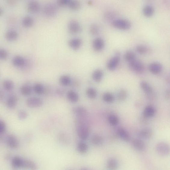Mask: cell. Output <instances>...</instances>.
<instances>
[{
	"label": "cell",
	"mask_w": 170,
	"mask_h": 170,
	"mask_svg": "<svg viewBox=\"0 0 170 170\" xmlns=\"http://www.w3.org/2000/svg\"><path fill=\"white\" fill-rule=\"evenodd\" d=\"M76 123V131L79 138L83 140L88 139L89 131L87 125L83 119H78Z\"/></svg>",
	"instance_id": "obj_1"
},
{
	"label": "cell",
	"mask_w": 170,
	"mask_h": 170,
	"mask_svg": "<svg viewBox=\"0 0 170 170\" xmlns=\"http://www.w3.org/2000/svg\"><path fill=\"white\" fill-rule=\"evenodd\" d=\"M58 12L57 5L50 3L46 4L43 8V12L46 16L51 17L55 16Z\"/></svg>",
	"instance_id": "obj_2"
},
{
	"label": "cell",
	"mask_w": 170,
	"mask_h": 170,
	"mask_svg": "<svg viewBox=\"0 0 170 170\" xmlns=\"http://www.w3.org/2000/svg\"><path fill=\"white\" fill-rule=\"evenodd\" d=\"M156 150L158 154L162 156H168L170 153L169 145L165 142H159L156 146Z\"/></svg>",
	"instance_id": "obj_3"
},
{
	"label": "cell",
	"mask_w": 170,
	"mask_h": 170,
	"mask_svg": "<svg viewBox=\"0 0 170 170\" xmlns=\"http://www.w3.org/2000/svg\"><path fill=\"white\" fill-rule=\"evenodd\" d=\"M112 25L116 28L126 30L131 28V23L127 20L119 19L114 20L112 22Z\"/></svg>",
	"instance_id": "obj_4"
},
{
	"label": "cell",
	"mask_w": 170,
	"mask_h": 170,
	"mask_svg": "<svg viewBox=\"0 0 170 170\" xmlns=\"http://www.w3.org/2000/svg\"><path fill=\"white\" fill-rule=\"evenodd\" d=\"M26 103L29 107L37 108L41 107L43 104V100L40 98L32 97L26 100Z\"/></svg>",
	"instance_id": "obj_5"
},
{
	"label": "cell",
	"mask_w": 170,
	"mask_h": 170,
	"mask_svg": "<svg viewBox=\"0 0 170 170\" xmlns=\"http://www.w3.org/2000/svg\"><path fill=\"white\" fill-rule=\"evenodd\" d=\"M69 32L71 34L76 35L81 32L82 28L79 23L75 20H72L68 25Z\"/></svg>",
	"instance_id": "obj_6"
},
{
	"label": "cell",
	"mask_w": 170,
	"mask_h": 170,
	"mask_svg": "<svg viewBox=\"0 0 170 170\" xmlns=\"http://www.w3.org/2000/svg\"><path fill=\"white\" fill-rule=\"evenodd\" d=\"M129 66L133 71L138 74L144 71V66L143 63L136 59L129 63Z\"/></svg>",
	"instance_id": "obj_7"
},
{
	"label": "cell",
	"mask_w": 170,
	"mask_h": 170,
	"mask_svg": "<svg viewBox=\"0 0 170 170\" xmlns=\"http://www.w3.org/2000/svg\"><path fill=\"white\" fill-rule=\"evenodd\" d=\"M7 143L9 147L11 149H17L19 146L18 140L14 135H10L7 138Z\"/></svg>",
	"instance_id": "obj_8"
},
{
	"label": "cell",
	"mask_w": 170,
	"mask_h": 170,
	"mask_svg": "<svg viewBox=\"0 0 170 170\" xmlns=\"http://www.w3.org/2000/svg\"><path fill=\"white\" fill-rule=\"evenodd\" d=\"M120 61L119 55H116L110 59L107 64V68L110 71L114 70L117 67Z\"/></svg>",
	"instance_id": "obj_9"
},
{
	"label": "cell",
	"mask_w": 170,
	"mask_h": 170,
	"mask_svg": "<svg viewBox=\"0 0 170 170\" xmlns=\"http://www.w3.org/2000/svg\"><path fill=\"white\" fill-rule=\"evenodd\" d=\"M118 136L126 142H129L131 140V137L129 132L125 128L119 127L116 130Z\"/></svg>",
	"instance_id": "obj_10"
},
{
	"label": "cell",
	"mask_w": 170,
	"mask_h": 170,
	"mask_svg": "<svg viewBox=\"0 0 170 170\" xmlns=\"http://www.w3.org/2000/svg\"><path fill=\"white\" fill-rule=\"evenodd\" d=\"M93 48L96 51H100L104 48L105 43L101 38L95 39L93 42Z\"/></svg>",
	"instance_id": "obj_11"
},
{
	"label": "cell",
	"mask_w": 170,
	"mask_h": 170,
	"mask_svg": "<svg viewBox=\"0 0 170 170\" xmlns=\"http://www.w3.org/2000/svg\"><path fill=\"white\" fill-rule=\"evenodd\" d=\"M149 71L154 75H157L162 71V66L160 63L154 62L151 63L149 66Z\"/></svg>",
	"instance_id": "obj_12"
},
{
	"label": "cell",
	"mask_w": 170,
	"mask_h": 170,
	"mask_svg": "<svg viewBox=\"0 0 170 170\" xmlns=\"http://www.w3.org/2000/svg\"><path fill=\"white\" fill-rule=\"evenodd\" d=\"M138 135L139 137L142 139H148L152 138L153 132L150 128H144L139 131Z\"/></svg>",
	"instance_id": "obj_13"
},
{
	"label": "cell",
	"mask_w": 170,
	"mask_h": 170,
	"mask_svg": "<svg viewBox=\"0 0 170 170\" xmlns=\"http://www.w3.org/2000/svg\"><path fill=\"white\" fill-rule=\"evenodd\" d=\"M82 44V41L80 39L74 38L70 40L69 45L70 47L74 50H78L81 48Z\"/></svg>",
	"instance_id": "obj_14"
},
{
	"label": "cell",
	"mask_w": 170,
	"mask_h": 170,
	"mask_svg": "<svg viewBox=\"0 0 170 170\" xmlns=\"http://www.w3.org/2000/svg\"><path fill=\"white\" fill-rule=\"evenodd\" d=\"M75 114L78 119H84L86 117L87 112L86 110L82 107H78L75 108L73 110Z\"/></svg>",
	"instance_id": "obj_15"
},
{
	"label": "cell",
	"mask_w": 170,
	"mask_h": 170,
	"mask_svg": "<svg viewBox=\"0 0 170 170\" xmlns=\"http://www.w3.org/2000/svg\"><path fill=\"white\" fill-rule=\"evenodd\" d=\"M18 101V98L16 96L14 95H11L7 100L6 106L9 109H14L17 104Z\"/></svg>",
	"instance_id": "obj_16"
},
{
	"label": "cell",
	"mask_w": 170,
	"mask_h": 170,
	"mask_svg": "<svg viewBox=\"0 0 170 170\" xmlns=\"http://www.w3.org/2000/svg\"><path fill=\"white\" fill-rule=\"evenodd\" d=\"M24 160V159L17 156L13 158L11 161V165L13 168L15 169L22 168Z\"/></svg>",
	"instance_id": "obj_17"
},
{
	"label": "cell",
	"mask_w": 170,
	"mask_h": 170,
	"mask_svg": "<svg viewBox=\"0 0 170 170\" xmlns=\"http://www.w3.org/2000/svg\"><path fill=\"white\" fill-rule=\"evenodd\" d=\"M133 147L138 151H144L146 146L145 143L142 140L139 139H134L132 141Z\"/></svg>",
	"instance_id": "obj_18"
},
{
	"label": "cell",
	"mask_w": 170,
	"mask_h": 170,
	"mask_svg": "<svg viewBox=\"0 0 170 170\" xmlns=\"http://www.w3.org/2000/svg\"><path fill=\"white\" fill-rule=\"evenodd\" d=\"M28 11L32 13H36L38 12L40 9V5L39 3L36 1L30 2L28 5Z\"/></svg>",
	"instance_id": "obj_19"
},
{
	"label": "cell",
	"mask_w": 170,
	"mask_h": 170,
	"mask_svg": "<svg viewBox=\"0 0 170 170\" xmlns=\"http://www.w3.org/2000/svg\"><path fill=\"white\" fill-rule=\"evenodd\" d=\"M12 63L16 67H21L26 64V60L22 56H16L13 59Z\"/></svg>",
	"instance_id": "obj_20"
},
{
	"label": "cell",
	"mask_w": 170,
	"mask_h": 170,
	"mask_svg": "<svg viewBox=\"0 0 170 170\" xmlns=\"http://www.w3.org/2000/svg\"><path fill=\"white\" fill-rule=\"evenodd\" d=\"M155 112V110L154 107L151 105H149L145 108L143 114L145 117L150 118L154 116Z\"/></svg>",
	"instance_id": "obj_21"
},
{
	"label": "cell",
	"mask_w": 170,
	"mask_h": 170,
	"mask_svg": "<svg viewBox=\"0 0 170 170\" xmlns=\"http://www.w3.org/2000/svg\"><path fill=\"white\" fill-rule=\"evenodd\" d=\"M104 76V72L101 69H97L93 72L92 78L93 80L96 82H100Z\"/></svg>",
	"instance_id": "obj_22"
},
{
	"label": "cell",
	"mask_w": 170,
	"mask_h": 170,
	"mask_svg": "<svg viewBox=\"0 0 170 170\" xmlns=\"http://www.w3.org/2000/svg\"><path fill=\"white\" fill-rule=\"evenodd\" d=\"M67 97L70 101L74 103L78 102L79 99L78 93L72 90H71L68 92Z\"/></svg>",
	"instance_id": "obj_23"
},
{
	"label": "cell",
	"mask_w": 170,
	"mask_h": 170,
	"mask_svg": "<svg viewBox=\"0 0 170 170\" xmlns=\"http://www.w3.org/2000/svg\"><path fill=\"white\" fill-rule=\"evenodd\" d=\"M18 37L17 33L13 30H10L6 33L5 38L8 41H15L17 39Z\"/></svg>",
	"instance_id": "obj_24"
},
{
	"label": "cell",
	"mask_w": 170,
	"mask_h": 170,
	"mask_svg": "<svg viewBox=\"0 0 170 170\" xmlns=\"http://www.w3.org/2000/svg\"><path fill=\"white\" fill-rule=\"evenodd\" d=\"M77 150L80 154H84L88 152V147L86 143L80 142L78 143L77 146Z\"/></svg>",
	"instance_id": "obj_25"
},
{
	"label": "cell",
	"mask_w": 170,
	"mask_h": 170,
	"mask_svg": "<svg viewBox=\"0 0 170 170\" xmlns=\"http://www.w3.org/2000/svg\"><path fill=\"white\" fill-rule=\"evenodd\" d=\"M104 139L102 137L98 134H96L93 136L91 139V142L92 144L96 146L102 145L104 142Z\"/></svg>",
	"instance_id": "obj_26"
},
{
	"label": "cell",
	"mask_w": 170,
	"mask_h": 170,
	"mask_svg": "<svg viewBox=\"0 0 170 170\" xmlns=\"http://www.w3.org/2000/svg\"><path fill=\"white\" fill-rule=\"evenodd\" d=\"M37 166L36 163L32 161L24 159L23 168L32 170L37 169Z\"/></svg>",
	"instance_id": "obj_27"
},
{
	"label": "cell",
	"mask_w": 170,
	"mask_h": 170,
	"mask_svg": "<svg viewBox=\"0 0 170 170\" xmlns=\"http://www.w3.org/2000/svg\"><path fill=\"white\" fill-rule=\"evenodd\" d=\"M143 13L147 17H150L154 15V9L151 5L146 6L143 9Z\"/></svg>",
	"instance_id": "obj_28"
},
{
	"label": "cell",
	"mask_w": 170,
	"mask_h": 170,
	"mask_svg": "<svg viewBox=\"0 0 170 170\" xmlns=\"http://www.w3.org/2000/svg\"><path fill=\"white\" fill-rule=\"evenodd\" d=\"M118 163L116 160L114 158H111L107 161V167L109 170H115L118 167Z\"/></svg>",
	"instance_id": "obj_29"
},
{
	"label": "cell",
	"mask_w": 170,
	"mask_h": 170,
	"mask_svg": "<svg viewBox=\"0 0 170 170\" xmlns=\"http://www.w3.org/2000/svg\"><path fill=\"white\" fill-rule=\"evenodd\" d=\"M34 24V19L30 17H26L23 19L22 24L24 27L26 28L31 27Z\"/></svg>",
	"instance_id": "obj_30"
},
{
	"label": "cell",
	"mask_w": 170,
	"mask_h": 170,
	"mask_svg": "<svg viewBox=\"0 0 170 170\" xmlns=\"http://www.w3.org/2000/svg\"><path fill=\"white\" fill-rule=\"evenodd\" d=\"M59 82L62 85L67 86L70 85L72 82L71 78L68 75H63L59 79Z\"/></svg>",
	"instance_id": "obj_31"
},
{
	"label": "cell",
	"mask_w": 170,
	"mask_h": 170,
	"mask_svg": "<svg viewBox=\"0 0 170 170\" xmlns=\"http://www.w3.org/2000/svg\"><path fill=\"white\" fill-rule=\"evenodd\" d=\"M103 100L107 103H111L114 101L115 97L112 93L110 92H106L104 93L102 96Z\"/></svg>",
	"instance_id": "obj_32"
},
{
	"label": "cell",
	"mask_w": 170,
	"mask_h": 170,
	"mask_svg": "<svg viewBox=\"0 0 170 170\" xmlns=\"http://www.w3.org/2000/svg\"><path fill=\"white\" fill-rule=\"evenodd\" d=\"M86 93L88 97L91 99H95L97 95L96 90L92 88H89L87 89Z\"/></svg>",
	"instance_id": "obj_33"
},
{
	"label": "cell",
	"mask_w": 170,
	"mask_h": 170,
	"mask_svg": "<svg viewBox=\"0 0 170 170\" xmlns=\"http://www.w3.org/2000/svg\"><path fill=\"white\" fill-rule=\"evenodd\" d=\"M67 6L70 9L74 11H76L81 8V5L78 1H69Z\"/></svg>",
	"instance_id": "obj_34"
},
{
	"label": "cell",
	"mask_w": 170,
	"mask_h": 170,
	"mask_svg": "<svg viewBox=\"0 0 170 170\" xmlns=\"http://www.w3.org/2000/svg\"><path fill=\"white\" fill-rule=\"evenodd\" d=\"M141 86L143 91L147 93H151L153 91V89L148 83L145 81H142L141 83Z\"/></svg>",
	"instance_id": "obj_35"
},
{
	"label": "cell",
	"mask_w": 170,
	"mask_h": 170,
	"mask_svg": "<svg viewBox=\"0 0 170 170\" xmlns=\"http://www.w3.org/2000/svg\"><path fill=\"white\" fill-rule=\"evenodd\" d=\"M108 119L110 124L112 126L118 125L119 122V119L118 116L114 114L109 115Z\"/></svg>",
	"instance_id": "obj_36"
},
{
	"label": "cell",
	"mask_w": 170,
	"mask_h": 170,
	"mask_svg": "<svg viewBox=\"0 0 170 170\" xmlns=\"http://www.w3.org/2000/svg\"><path fill=\"white\" fill-rule=\"evenodd\" d=\"M3 85L5 89L8 91H12L14 88V83L10 80H5L3 82Z\"/></svg>",
	"instance_id": "obj_37"
},
{
	"label": "cell",
	"mask_w": 170,
	"mask_h": 170,
	"mask_svg": "<svg viewBox=\"0 0 170 170\" xmlns=\"http://www.w3.org/2000/svg\"><path fill=\"white\" fill-rule=\"evenodd\" d=\"M32 91L31 87L28 85H23L20 88L21 94L24 96H27L30 95Z\"/></svg>",
	"instance_id": "obj_38"
},
{
	"label": "cell",
	"mask_w": 170,
	"mask_h": 170,
	"mask_svg": "<svg viewBox=\"0 0 170 170\" xmlns=\"http://www.w3.org/2000/svg\"><path fill=\"white\" fill-rule=\"evenodd\" d=\"M33 90L36 94L41 95L44 92L45 89L44 86L42 84L36 83L34 85Z\"/></svg>",
	"instance_id": "obj_39"
},
{
	"label": "cell",
	"mask_w": 170,
	"mask_h": 170,
	"mask_svg": "<svg viewBox=\"0 0 170 170\" xmlns=\"http://www.w3.org/2000/svg\"><path fill=\"white\" fill-rule=\"evenodd\" d=\"M125 58L126 61L131 62L136 59V55L135 53L131 51L126 52L125 55Z\"/></svg>",
	"instance_id": "obj_40"
},
{
	"label": "cell",
	"mask_w": 170,
	"mask_h": 170,
	"mask_svg": "<svg viewBox=\"0 0 170 170\" xmlns=\"http://www.w3.org/2000/svg\"><path fill=\"white\" fill-rule=\"evenodd\" d=\"M127 92L125 90L122 89L119 91L117 97L119 101H124L127 98Z\"/></svg>",
	"instance_id": "obj_41"
},
{
	"label": "cell",
	"mask_w": 170,
	"mask_h": 170,
	"mask_svg": "<svg viewBox=\"0 0 170 170\" xmlns=\"http://www.w3.org/2000/svg\"><path fill=\"white\" fill-rule=\"evenodd\" d=\"M90 31L93 35H97L99 32V29L97 25L92 24L90 27Z\"/></svg>",
	"instance_id": "obj_42"
},
{
	"label": "cell",
	"mask_w": 170,
	"mask_h": 170,
	"mask_svg": "<svg viewBox=\"0 0 170 170\" xmlns=\"http://www.w3.org/2000/svg\"><path fill=\"white\" fill-rule=\"evenodd\" d=\"M136 50L139 54H142L148 51V48L144 45H139L136 47Z\"/></svg>",
	"instance_id": "obj_43"
},
{
	"label": "cell",
	"mask_w": 170,
	"mask_h": 170,
	"mask_svg": "<svg viewBox=\"0 0 170 170\" xmlns=\"http://www.w3.org/2000/svg\"><path fill=\"white\" fill-rule=\"evenodd\" d=\"M18 116L19 119L24 120L28 117V114L26 111L22 110L18 113Z\"/></svg>",
	"instance_id": "obj_44"
},
{
	"label": "cell",
	"mask_w": 170,
	"mask_h": 170,
	"mask_svg": "<svg viewBox=\"0 0 170 170\" xmlns=\"http://www.w3.org/2000/svg\"><path fill=\"white\" fill-rule=\"evenodd\" d=\"M8 56V53L5 50L1 49L0 50V58H1V59L5 60L7 58Z\"/></svg>",
	"instance_id": "obj_45"
},
{
	"label": "cell",
	"mask_w": 170,
	"mask_h": 170,
	"mask_svg": "<svg viewBox=\"0 0 170 170\" xmlns=\"http://www.w3.org/2000/svg\"><path fill=\"white\" fill-rule=\"evenodd\" d=\"M6 129V125L5 122L2 120L0 122V133L2 134L5 133Z\"/></svg>",
	"instance_id": "obj_46"
},
{
	"label": "cell",
	"mask_w": 170,
	"mask_h": 170,
	"mask_svg": "<svg viewBox=\"0 0 170 170\" xmlns=\"http://www.w3.org/2000/svg\"><path fill=\"white\" fill-rule=\"evenodd\" d=\"M69 1L68 0H61V1H58L57 2V5L60 7H65L67 6Z\"/></svg>",
	"instance_id": "obj_47"
},
{
	"label": "cell",
	"mask_w": 170,
	"mask_h": 170,
	"mask_svg": "<svg viewBox=\"0 0 170 170\" xmlns=\"http://www.w3.org/2000/svg\"><path fill=\"white\" fill-rule=\"evenodd\" d=\"M170 92L169 90H168L165 92V98L167 100H169L170 98Z\"/></svg>",
	"instance_id": "obj_48"
},
{
	"label": "cell",
	"mask_w": 170,
	"mask_h": 170,
	"mask_svg": "<svg viewBox=\"0 0 170 170\" xmlns=\"http://www.w3.org/2000/svg\"><path fill=\"white\" fill-rule=\"evenodd\" d=\"M8 2L9 4L12 5L14 4V3H15L16 1H8Z\"/></svg>",
	"instance_id": "obj_49"
},
{
	"label": "cell",
	"mask_w": 170,
	"mask_h": 170,
	"mask_svg": "<svg viewBox=\"0 0 170 170\" xmlns=\"http://www.w3.org/2000/svg\"><path fill=\"white\" fill-rule=\"evenodd\" d=\"M3 11L2 9L1 8L0 9V15H2L3 14Z\"/></svg>",
	"instance_id": "obj_50"
}]
</instances>
